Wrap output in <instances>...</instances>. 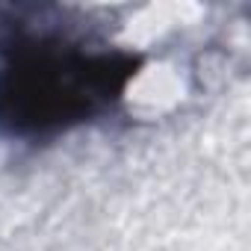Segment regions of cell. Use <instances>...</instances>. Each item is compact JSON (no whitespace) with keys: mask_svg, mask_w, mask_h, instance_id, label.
<instances>
[{"mask_svg":"<svg viewBox=\"0 0 251 251\" xmlns=\"http://www.w3.org/2000/svg\"><path fill=\"white\" fill-rule=\"evenodd\" d=\"M142 56L86 50L59 39H18L0 62V127L50 136L112 106L139 74Z\"/></svg>","mask_w":251,"mask_h":251,"instance_id":"6da1fadb","label":"cell"}]
</instances>
